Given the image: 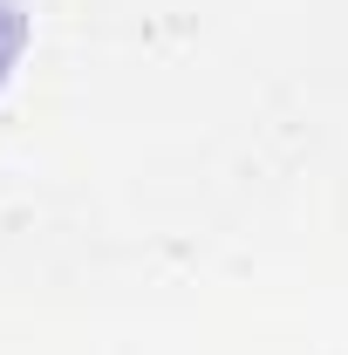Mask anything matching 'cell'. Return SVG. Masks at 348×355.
Instances as JSON below:
<instances>
[{
	"label": "cell",
	"instance_id": "1",
	"mask_svg": "<svg viewBox=\"0 0 348 355\" xmlns=\"http://www.w3.org/2000/svg\"><path fill=\"white\" fill-rule=\"evenodd\" d=\"M21 48H28V14H21L14 0H0V83L14 76V62H21Z\"/></svg>",
	"mask_w": 348,
	"mask_h": 355
}]
</instances>
